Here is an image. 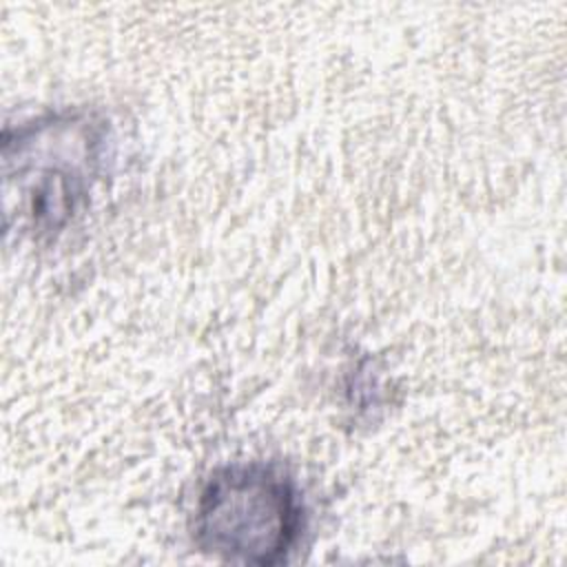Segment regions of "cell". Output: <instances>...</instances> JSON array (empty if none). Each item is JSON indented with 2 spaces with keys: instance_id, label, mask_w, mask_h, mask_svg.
<instances>
[{
  "instance_id": "cell-2",
  "label": "cell",
  "mask_w": 567,
  "mask_h": 567,
  "mask_svg": "<svg viewBox=\"0 0 567 567\" xmlns=\"http://www.w3.org/2000/svg\"><path fill=\"white\" fill-rule=\"evenodd\" d=\"M303 503L292 478L264 463L217 470L195 505V545L241 565H277L299 543Z\"/></svg>"
},
{
  "instance_id": "cell-1",
  "label": "cell",
  "mask_w": 567,
  "mask_h": 567,
  "mask_svg": "<svg viewBox=\"0 0 567 567\" xmlns=\"http://www.w3.org/2000/svg\"><path fill=\"white\" fill-rule=\"evenodd\" d=\"M111 157L106 122L84 109L53 111L7 126L2 135L4 206L33 235L64 230L89 204Z\"/></svg>"
}]
</instances>
